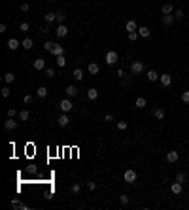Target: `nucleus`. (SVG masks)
Masks as SVG:
<instances>
[{
  "label": "nucleus",
  "instance_id": "16",
  "mask_svg": "<svg viewBox=\"0 0 189 210\" xmlns=\"http://www.w3.org/2000/svg\"><path fill=\"white\" fill-rule=\"evenodd\" d=\"M47 93H49V91H47V87H44V85H40L36 89V97H38V99H46Z\"/></svg>",
  "mask_w": 189,
  "mask_h": 210
},
{
  "label": "nucleus",
  "instance_id": "46",
  "mask_svg": "<svg viewBox=\"0 0 189 210\" xmlns=\"http://www.w3.org/2000/svg\"><path fill=\"white\" fill-rule=\"evenodd\" d=\"M29 10H30V4H29V2H25V4H21V11H25V13H27V11H29Z\"/></svg>",
  "mask_w": 189,
  "mask_h": 210
},
{
  "label": "nucleus",
  "instance_id": "21",
  "mask_svg": "<svg viewBox=\"0 0 189 210\" xmlns=\"http://www.w3.org/2000/svg\"><path fill=\"white\" fill-rule=\"evenodd\" d=\"M174 21H176V17H174L172 13H170V15H163V25H165V27H170Z\"/></svg>",
  "mask_w": 189,
  "mask_h": 210
},
{
  "label": "nucleus",
  "instance_id": "19",
  "mask_svg": "<svg viewBox=\"0 0 189 210\" xmlns=\"http://www.w3.org/2000/svg\"><path fill=\"white\" fill-rule=\"evenodd\" d=\"M138 34H140V38H150L151 30L148 29V27H138Z\"/></svg>",
  "mask_w": 189,
  "mask_h": 210
},
{
  "label": "nucleus",
  "instance_id": "10",
  "mask_svg": "<svg viewBox=\"0 0 189 210\" xmlns=\"http://www.w3.org/2000/svg\"><path fill=\"white\" fill-rule=\"evenodd\" d=\"M159 81L163 83V87H169L172 83V76L170 74H163V76H159Z\"/></svg>",
  "mask_w": 189,
  "mask_h": 210
},
{
  "label": "nucleus",
  "instance_id": "18",
  "mask_svg": "<svg viewBox=\"0 0 189 210\" xmlns=\"http://www.w3.org/2000/svg\"><path fill=\"white\" fill-rule=\"evenodd\" d=\"M87 99H89V100H96V99H99V91H96L95 87L87 89Z\"/></svg>",
  "mask_w": 189,
  "mask_h": 210
},
{
  "label": "nucleus",
  "instance_id": "42",
  "mask_svg": "<svg viewBox=\"0 0 189 210\" xmlns=\"http://www.w3.org/2000/svg\"><path fill=\"white\" fill-rule=\"evenodd\" d=\"M53 76H55V70H53V68H46V78H49V80H51Z\"/></svg>",
  "mask_w": 189,
  "mask_h": 210
},
{
  "label": "nucleus",
  "instance_id": "34",
  "mask_svg": "<svg viewBox=\"0 0 189 210\" xmlns=\"http://www.w3.org/2000/svg\"><path fill=\"white\" fill-rule=\"evenodd\" d=\"M81 191V186L80 184H72V187H70V193H74V195H78Z\"/></svg>",
  "mask_w": 189,
  "mask_h": 210
},
{
  "label": "nucleus",
  "instance_id": "15",
  "mask_svg": "<svg viewBox=\"0 0 189 210\" xmlns=\"http://www.w3.org/2000/svg\"><path fill=\"white\" fill-rule=\"evenodd\" d=\"M134 106H136L138 110H142V108H146V106H148V100H146L144 97H138V99L134 100Z\"/></svg>",
  "mask_w": 189,
  "mask_h": 210
},
{
  "label": "nucleus",
  "instance_id": "2",
  "mask_svg": "<svg viewBox=\"0 0 189 210\" xmlns=\"http://www.w3.org/2000/svg\"><path fill=\"white\" fill-rule=\"evenodd\" d=\"M136 178H138V174H136V170H132V169H127L125 174H123V180L127 182V184H131V186L136 182Z\"/></svg>",
  "mask_w": 189,
  "mask_h": 210
},
{
  "label": "nucleus",
  "instance_id": "6",
  "mask_svg": "<svg viewBox=\"0 0 189 210\" xmlns=\"http://www.w3.org/2000/svg\"><path fill=\"white\" fill-rule=\"evenodd\" d=\"M55 32H57V38H65L68 34V27L61 23V25H57V30H55Z\"/></svg>",
  "mask_w": 189,
  "mask_h": 210
},
{
  "label": "nucleus",
  "instance_id": "12",
  "mask_svg": "<svg viewBox=\"0 0 189 210\" xmlns=\"http://www.w3.org/2000/svg\"><path fill=\"white\" fill-rule=\"evenodd\" d=\"M99 70H100V66H99V62H89V65H87V72L89 74H99Z\"/></svg>",
  "mask_w": 189,
  "mask_h": 210
},
{
  "label": "nucleus",
  "instance_id": "33",
  "mask_svg": "<svg viewBox=\"0 0 189 210\" xmlns=\"http://www.w3.org/2000/svg\"><path fill=\"white\" fill-rule=\"evenodd\" d=\"M138 36H140L138 30H134V32H127V38H129L131 42H136V40H138Z\"/></svg>",
  "mask_w": 189,
  "mask_h": 210
},
{
  "label": "nucleus",
  "instance_id": "25",
  "mask_svg": "<svg viewBox=\"0 0 189 210\" xmlns=\"http://www.w3.org/2000/svg\"><path fill=\"white\" fill-rule=\"evenodd\" d=\"M11 208H21V210H27V205H23L19 199H11Z\"/></svg>",
  "mask_w": 189,
  "mask_h": 210
},
{
  "label": "nucleus",
  "instance_id": "7",
  "mask_svg": "<svg viewBox=\"0 0 189 210\" xmlns=\"http://www.w3.org/2000/svg\"><path fill=\"white\" fill-rule=\"evenodd\" d=\"M65 93H66V97H68V99H74V97L78 95V87H76V85H66Z\"/></svg>",
  "mask_w": 189,
  "mask_h": 210
},
{
  "label": "nucleus",
  "instance_id": "4",
  "mask_svg": "<svg viewBox=\"0 0 189 210\" xmlns=\"http://www.w3.org/2000/svg\"><path fill=\"white\" fill-rule=\"evenodd\" d=\"M59 108H61V112H65V114H68V112H72V100L68 99H62L61 102H59Z\"/></svg>",
  "mask_w": 189,
  "mask_h": 210
},
{
  "label": "nucleus",
  "instance_id": "31",
  "mask_svg": "<svg viewBox=\"0 0 189 210\" xmlns=\"http://www.w3.org/2000/svg\"><path fill=\"white\" fill-rule=\"evenodd\" d=\"M153 116H155L157 119H165V110L163 108H157L155 112H153Z\"/></svg>",
  "mask_w": 189,
  "mask_h": 210
},
{
  "label": "nucleus",
  "instance_id": "38",
  "mask_svg": "<svg viewBox=\"0 0 189 210\" xmlns=\"http://www.w3.org/2000/svg\"><path fill=\"white\" fill-rule=\"evenodd\" d=\"M127 127H129V123H127V121H117V129H119V131H125Z\"/></svg>",
  "mask_w": 189,
  "mask_h": 210
},
{
  "label": "nucleus",
  "instance_id": "45",
  "mask_svg": "<svg viewBox=\"0 0 189 210\" xmlns=\"http://www.w3.org/2000/svg\"><path fill=\"white\" fill-rule=\"evenodd\" d=\"M184 15H185V13H184V10H176V11H174V17H176V19H181Z\"/></svg>",
  "mask_w": 189,
  "mask_h": 210
},
{
  "label": "nucleus",
  "instance_id": "11",
  "mask_svg": "<svg viewBox=\"0 0 189 210\" xmlns=\"http://www.w3.org/2000/svg\"><path fill=\"white\" fill-rule=\"evenodd\" d=\"M170 189L174 195H181V191H184V184H180V182H174V184L170 186Z\"/></svg>",
  "mask_w": 189,
  "mask_h": 210
},
{
  "label": "nucleus",
  "instance_id": "49",
  "mask_svg": "<svg viewBox=\"0 0 189 210\" xmlns=\"http://www.w3.org/2000/svg\"><path fill=\"white\" fill-rule=\"evenodd\" d=\"M104 121H114V116H112V114H106V116H104Z\"/></svg>",
  "mask_w": 189,
  "mask_h": 210
},
{
  "label": "nucleus",
  "instance_id": "29",
  "mask_svg": "<svg viewBox=\"0 0 189 210\" xmlns=\"http://www.w3.org/2000/svg\"><path fill=\"white\" fill-rule=\"evenodd\" d=\"M148 80L150 81H157L159 80V74L155 72V70H148Z\"/></svg>",
  "mask_w": 189,
  "mask_h": 210
},
{
  "label": "nucleus",
  "instance_id": "22",
  "mask_svg": "<svg viewBox=\"0 0 189 210\" xmlns=\"http://www.w3.org/2000/svg\"><path fill=\"white\" fill-rule=\"evenodd\" d=\"M44 19H46V23H53V21H57V13L55 11H47L44 15Z\"/></svg>",
  "mask_w": 189,
  "mask_h": 210
},
{
  "label": "nucleus",
  "instance_id": "35",
  "mask_svg": "<svg viewBox=\"0 0 189 210\" xmlns=\"http://www.w3.org/2000/svg\"><path fill=\"white\" fill-rule=\"evenodd\" d=\"M32 100H34V97H32L30 93H27V95L23 97V102H25V104H32Z\"/></svg>",
  "mask_w": 189,
  "mask_h": 210
},
{
  "label": "nucleus",
  "instance_id": "37",
  "mask_svg": "<svg viewBox=\"0 0 189 210\" xmlns=\"http://www.w3.org/2000/svg\"><path fill=\"white\" fill-rule=\"evenodd\" d=\"M2 97H4V99H8V97H10V87H8V83L2 87Z\"/></svg>",
  "mask_w": 189,
  "mask_h": 210
},
{
  "label": "nucleus",
  "instance_id": "26",
  "mask_svg": "<svg viewBox=\"0 0 189 210\" xmlns=\"http://www.w3.org/2000/svg\"><path fill=\"white\" fill-rule=\"evenodd\" d=\"M13 81H15V74H13V72L4 74V83H8V85H10V83H13Z\"/></svg>",
  "mask_w": 189,
  "mask_h": 210
},
{
  "label": "nucleus",
  "instance_id": "40",
  "mask_svg": "<svg viewBox=\"0 0 189 210\" xmlns=\"http://www.w3.org/2000/svg\"><path fill=\"white\" fill-rule=\"evenodd\" d=\"M176 182L184 184V182H185V174H184V172H178V174H176Z\"/></svg>",
  "mask_w": 189,
  "mask_h": 210
},
{
  "label": "nucleus",
  "instance_id": "50",
  "mask_svg": "<svg viewBox=\"0 0 189 210\" xmlns=\"http://www.w3.org/2000/svg\"><path fill=\"white\" fill-rule=\"evenodd\" d=\"M123 76H125V70L119 68V70H117V78H123Z\"/></svg>",
  "mask_w": 189,
  "mask_h": 210
},
{
  "label": "nucleus",
  "instance_id": "24",
  "mask_svg": "<svg viewBox=\"0 0 189 210\" xmlns=\"http://www.w3.org/2000/svg\"><path fill=\"white\" fill-rule=\"evenodd\" d=\"M72 78H74L76 81H81V80H83V70H81V68H76L74 72H72Z\"/></svg>",
  "mask_w": 189,
  "mask_h": 210
},
{
  "label": "nucleus",
  "instance_id": "43",
  "mask_svg": "<svg viewBox=\"0 0 189 210\" xmlns=\"http://www.w3.org/2000/svg\"><path fill=\"white\" fill-rule=\"evenodd\" d=\"M15 116H19V112H17L15 108H10V110H8V117H15Z\"/></svg>",
  "mask_w": 189,
  "mask_h": 210
},
{
  "label": "nucleus",
  "instance_id": "27",
  "mask_svg": "<svg viewBox=\"0 0 189 210\" xmlns=\"http://www.w3.org/2000/svg\"><path fill=\"white\" fill-rule=\"evenodd\" d=\"M17 117H19L21 121H27V119H29V117H30V112H29V110H21Z\"/></svg>",
  "mask_w": 189,
  "mask_h": 210
},
{
  "label": "nucleus",
  "instance_id": "39",
  "mask_svg": "<svg viewBox=\"0 0 189 210\" xmlns=\"http://www.w3.org/2000/svg\"><path fill=\"white\" fill-rule=\"evenodd\" d=\"M119 202H121V205H129V195H119Z\"/></svg>",
  "mask_w": 189,
  "mask_h": 210
},
{
  "label": "nucleus",
  "instance_id": "32",
  "mask_svg": "<svg viewBox=\"0 0 189 210\" xmlns=\"http://www.w3.org/2000/svg\"><path fill=\"white\" fill-rule=\"evenodd\" d=\"M55 13H57V23L61 25V23H62V21H65V19H66V13H65V11H61V10H59V11H55Z\"/></svg>",
  "mask_w": 189,
  "mask_h": 210
},
{
  "label": "nucleus",
  "instance_id": "36",
  "mask_svg": "<svg viewBox=\"0 0 189 210\" xmlns=\"http://www.w3.org/2000/svg\"><path fill=\"white\" fill-rule=\"evenodd\" d=\"M53 47H55V42H49V40H47V42H44V49H47V51H51V49H53Z\"/></svg>",
  "mask_w": 189,
  "mask_h": 210
},
{
  "label": "nucleus",
  "instance_id": "9",
  "mask_svg": "<svg viewBox=\"0 0 189 210\" xmlns=\"http://www.w3.org/2000/svg\"><path fill=\"white\" fill-rule=\"evenodd\" d=\"M21 47H23L25 51H30L32 47H34V42H32V38H25L23 42H21Z\"/></svg>",
  "mask_w": 189,
  "mask_h": 210
},
{
  "label": "nucleus",
  "instance_id": "48",
  "mask_svg": "<svg viewBox=\"0 0 189 210\" xmlns=\"http://www.w3.org/2000/svg\"><path fill=\"white\" fill-rule=\"evenodd\" d=\"M87 187H89L91 191H95L96 189V184H95V182H87Z\"/></svg>",
  "mask_w": 189,
  "mask_h": 210
},
{
  "label": "nucleus",
  "instance_id": "5",
  "mask_svg": "<svg viewBox=\"0 0 189 210\" xmlns=\"http://www.w3.org/2000/svg\"><path fill=\"white\" fill-rule=\"evenodd\" d=\"M57 125H59V127H68V125H70V117H68V114H65V112H62V114L57 117Z\"/></svg>",
  "mask_w": 189,
  "mask_h": 210
},
{
  "label": "nucleus",
  "instance_id": "41",
  "mask_svg": "<svg viewBox=\"0 0 189 210\" xmlns=\"http://www.w3.org/2000/svg\"><path fill=\"white\" fill-rule=\"evenodd\" d=\"M181 102L189 104V91H184V93H181Z\"/></svg>",
  "mask_w": 189,
  "mask_h": 210
},
{
  "label": "nucleus",
  "instance_id": "3",
  "mask_svg": "<svg viewBox=\"0 0 189 210\" xmlns=\"http://www.w3.org/2000/svg\"><path fill=\"white\" fill-rule=\"evenodd\" d=\"M104 61H106V65L114 66L115 62L119 61V57H117V51H108V53H106V57H104Z\"/></svg>",
  "mask_w": 189,
  "mask_h": 210
},
{
  "label": "nucleus",
  "instance_id": "13",
  "mask_svg": "<svg viewBox=\"0 0 189 210\" xmlns=\"http://www.w3.org/2000/svg\"><path fill=\"white\" fill-rule=\"evenodd\" d=\"M8 47H10L11 51H15L17 47H21V42H19L17 38H10V40H8Z\"/></svg>",
  "mask_w": 189,
  "mask_h": 210
},
{
  "label": "nucleus",
  "instance_id": "30",
  "mask_svg": "<svg viewBox=\"0 0 189 210\" xmlns=\"http://www.w3.org/2000/svg\"><path fill=\"white\" fill-rule=\"evenodd\" d=\"M57 66L59 68L66 66V57H65V55H59V57H57Z\"/></svg>",
  "mask_w": 189,
  "mask_h": 210
},
{
  "label": "nucleus",
  "instance_id": "14",
  "mask_svg": "<svg viewBox=\"0 0 189 210\" xmlns=\"http://www.w3.org/2000/svg\"><path fill=\"white\" fill-rule=\"evenodd\" d=\"M178 159H180V153L178 151H169V153H166V161H169V163H176Z\"/></svg>",
  "mask_w": 189,
  "mask_h": 210
},
{
  "label": "nucleus",
  "instance_id": "47",
  "mask_svg": "<svg viewBox=\"0 0 189 210\" xmlns=\"http://www.w3.org/2000/svg\"><path fill=\"white\" fill-rule=\"evenodd\" d=\"M19 29L23 30V32H27V30L30 29V25H29V23H21V25H19Z\"/></svg>",
  "mask_w": 189,
  "mask_h": 210
},
{
  "label": "nucleus",
  "instance_id": "17",
  "mask_svg": "<svg viewBox=\"0 0 189 210\" xmlns=\"http://www.w3.org/2000/svg\"><path fill=\"white\" fill-rule=\"evenodd\" d=\"M32 66L36 68V70H46V61H44V59H34Z\"/></svg>",
  "mask_w": 189,
  "mask_h": 210
},
{
  "label": "nucleus",
  "instance_id": "44",
  "mask_svg": "<svg viewBox=\"0 0 189 210\" xmlns=\"http://www.w3.org/2000/svg\"><path fill=\"white\" fill-rule=\"evenodd\" d=\"M40 34H49V23L46 27H40Z\"/></svg>",
  "mask_w": 189,
  "mask_h": 210
},
{
  "label": "nucleus",
  "instance_id": "23",
  "mask_svg": "<svg viewBox=\"0 0 189 210\" xmlns=\"http://www.w3.org/2000/svg\"><path fill=\"white\" fill-rule=\"evenodd\" d=\"M51 53L55 55V57H59V55H65V47L59 46V44H55V47L51 49Z\"/></svg>",
  "mask_w": 189,
  "mask_h": 210
},
{
  "label": "nucleus",
  "instance_id": "28",
  "mask_svg": "<svg viewBox=\"0 0 189 210\" xmlns=\"http://www.w3.org/2000/svg\"><path fill=\"white\" fill-rule=\"evenodd\" d=\"M172 4H169V2H166V4H163V15H170V13H172Z\"/></svg>",
  "mask_w": 189,
  "mask_h": 210
},
{
  "label": "nucleus",
  "instance_id": "51",
  "mask_svg": "<svg viewBox=\"0 0 189 210\" xmlns=\"http://www.w3.org/2000/svg\"><path fill=\"white\" fill-rule=\"evenodd\" d=\"M6 30H8V27H6V23H2L0 25V32H6Z\"/></svg>",
  "mask_w": 189,
  "mask_h": 210
},
{
  "label": "nucleus",
  "instance_id": "8",
  "mask_svg": "<svg viewBox=\"0 0 189 210\" xmlns=\"http://www.w3.org/2000/svg\"><path fill=\"white\" fill-rule=\"evenodd\" d=\"M15 127H17V121L13 119V117H8V119L4 121V129H6V131H13Z\"/></svg>",
  "mask_w": 189,
  "mask_h": 210
},
{
  "label": "nucleus",
  "instance_id": "20",
  "mask_svg": "<svg viewBox=\"0 0 189 210\" xmlns=\"http://www.w3.org/2000/svg\"><path fill=\"white\" fill-rule=\"evenodd\" d=\"M125 29H127L129 32H134V30H138V25H136V21H134V19H132V21H127Z\"/></svg>",
  "mask_w": 189,
  "mask_h": 210
},
{
  "label": "nucleus",
  "instance_id": "1",
  "mask_svg": "<svg viewBox=\"0 0 189 210\" xmlns=\"http://www.w3.org/2000/svg\"><path fill=\"white\" fill-rule=\"evenodd\" d=\"M144 70H146V68H144V62H142V61H132V62H131V74H132V76H140Z\"/></svg>",
  "mask_w": 189,
  "mask_h": 210
}]
</instances>
